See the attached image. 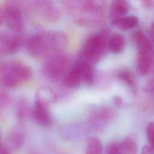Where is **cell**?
<instances>
[{"mask_svg": "<svg viewBox=\"0 0 154 154\" xmlns=\"http://www.w3.org/2000/svg\"><path fill=\"white\" fill-rule=\"evenodd\" d=\"M68 45L69 39L65 33L57 30H48L31 35L26 43V48L29 56L35 58H46L64 52Z\"/></svg>", "mask_w": 154, "mask_h": 154, "instance_id": "6da1fadb", "label": "cell"}, {"mask_svg": "<svg viewBox=\"0 0 154 154\" xmlns=\"http://www.w3.org/2000/svg\"><path fill=\"white\" fill-rule=\"evenodd\" d=\"M63 8L72 20L83 27L95 25L101 20L103 2L94 0H67L61 2Z\"/></svg>", "mask_w": 154, "mask_h": 154, "instance_id": "7a4b0ae2", "label": "cell"}, {"mask_svg": "<svg viewBox=\"0 0 154 154\" xmlns=\"http://www.w3.org/2000/svg\"><path fill=\"white\" fill-rule=\"evenodd\" d=\"M31 67L19 60H7L0 66V85L4 88H16L32 77Z\"/></svg>", "mask_w": 154, "mask_h": 154, "instance_id": "3957f363", "label": "cell"}, {"mask_svg": "<svg viewBox=\"0 0 154 154\" xmlns=\"http://www.w3.org/2000/svg\"><path fill=\"white\" fill-rule=\"evenodd\" d=\"M70 55L65 51L52 55L45 58L42 64V73L54 82L63 79L70 69Z\"/></svg>", "mask_w": 154, "mask_h": 154, "instance_id": "277c9868", "label": "cell"}, {"mask_svg": "<svg viewBox=\"0 0 154 154\" xmlns=\"http://www.w3.org/2000/svg\"><path fill=\"white\" fill-rule=\"evenodd\" d=\"M24 3L26 11L31 12L43 22L53 23L60 19L59 8L52 1L37 0L24 1Z\"/></svg>", "mask_w": 154, "mask_h": 154, "instance_id": "5b68a950", "label": "cell"}, {"mask_svg": "<svg viewBox=\"0 0 154 154\" xmlns=\"http://www.w3.org/2000/svg\"><path fill=\"white\" fill-rule=\"evenodd\" d=\"M5 24L10 31L16 33L22 32L25 28L23 12L25 11L23 2L14 0L3 2Z\"/></svg>", "mask_w": 154, "mask_h": 154, "instance_id": "8992f818", "label": "cell"}, {"mask_svg": "<svg viewBox=\"0 0 154 154\" xmlns=\"http://www.w3.org/2000/svg\"><path fill=\"white\" fill-rule=\"evenodd\" d=\"M105 40L100 34L90 35L85 41L79 60L93 64L102 57L105 50Z\"/></svg>", "mask_w": 154, "mask_h": 154, "instance_id": "52a82bcc", "label": "cell"}, {"mask_svg": "<svg viewBox=\"0 0 154 154\" xmlns=\"http://www.w3.org/2000/svg\"><path fill=\"white\" fill-rule=\"evenodd\" d=\"M22 45V38L11 31H0V55L10 56L17 53Z\"/></svg>", "mask_w": 154, "mask_h": 154, "instance_id": "ba28073f", "label": "cell"}, {"mask_svg": "<svg viewBox=\"0 0 154 154\" xmlns=\"http://www.w3.org/2000/svg\"><path fill=\"white\" fill-rule=\"evenodd\" d=\"M49 106L34 100L31 108V116L35 123L43 127L50 126L53 123V117Z\"/></svg>", "mask_w": 154, "mask_h": 154, "instance_id": "9c48e42d", "label": "cell"}, {"mask_svg": "<svg viewBox=\"0 0 154 154\" xmlns=\"http://www.w3.org/2000/svg\"><path fill=\"white\" fill-rule=\"evenodd\" d=\"M82 82H84L83 73L81 64L77 61L64 77L63 84L67 88H74L78 87Z\"/></svg>", "mask_w": 154, "mask_h": 154, "instance_id": "30bf717a", "label": "cell"}, {"mask_svg": "<svg viewBox=\"0 0 154 154\" xmlns=\"http://www.w3.org/2000/svg\"><path fill=\"white\" fill-rule=\"evenodd\" d=\"M60 134L64 140L76 141L81 137L82 129L80 125L75 122L64 125L60 131Z\"/></svg>", "mask_w": 154, "mask_h": 154, "instance_id": "8fae6325", "label": "cell"}, {"mask_svg": "<svg viewBox=\"0 0 154 154\" xmlns=\"http://www.w3.org/2000/svg\"><path fill=\"white\" fill-rule=\"evenodd\" d=\"M56 100L55 91L49 87L42 86L37 90L34 100L49 106L55 102Z\"/></svg>", "mask_w": 154, "mask_h": 154, "instance_id": "7c38bea8", "label": "cell"}, {"mask_svg": "<svg viewBox=\"0 0 154 154\" xmlns=\"http://www.w3.org/2000/svg\"><path fill=\"white\" fill-rule=\"evenodd\" d=\"M138 23V18L135 16L119 17L114 19L111 24L112 26L122 30H128L132 28Z\"/></svg>", "mask_w": 154, "mask_h": 154, "instance_id": "4fadbf2b", "label": "cell"}, {"mask_svg": "<svg viewBox=\"0 0 154 154\" xmlns=\"http://www.w3.org/2000/svg\"><path fill=\"white\" fill-rule=\"evenodd\" d=\"M25 141L24 134L19 131L11 132L7 137L5 146L9 150H17L22 146Z\"/></svg>", "mask_w": 154, "mask_h": 154, "instance_id": "5bb4252c", "label": "cell"}, {"mask_svg": "<svg viewBox=\"0 0 154 154\" xmlns=\"http://www.w3.org/2000/svg\"><path fill=\"white\" fill-rule=\"evenodd\" d=\"M151 52H138V67L142 75H146L150 68Z\"/></svg>", "mask_w": 154, "mask_h": 154, "instance_id": "9a60e30c", "label": "cell"}, {"mask_svg": "<svg viewBox=\"0 0 154 154\" xmlns=\"http://www.w3.org/2000/svg\"><path fill=\"white\" fill-rule=\"evenodd\" d=\"M125 41L123 36L120 34H114L108 42V48L112 53H119L125 48Z\"/></svg>", "mask_w": 154, "mask_h": 154, "instance_id": "2e32d148", "label": "cell"}, {"mask_svg": "<svg viewBox=\"0 0 154 154\" xmlns=\"http://www.w3.org/2000/svg\"><path fill=\"white\" fill-rule=\"evenodd\" d=\"M103 145L102 141L96 137L88 138L85 149V154H102Z\"/></svg>", "mask_w": 154, "mask_h": 154, "instance_id": "e0dca14e", "label": "cell"}, {"mask_svg": "<svg viewBox=\"0 0 154 154\" xmlns=\"http://www.w3.org/2000/svg\"><path fill=\"white\" fill-rule=\"evenodd\" d=\"M122 154H137L138 145L136 140L132 137H126L120 143Z\"/></svg>", "mask_w": 154, "mask_h": 154, "instance_id": "ac0fdd59", "label": "cell"}, {"mask_svg": "<svg viewBox=\"0 0 154 154\" xmlns=\"http://www.w3.org/2000/svg\"><path fill=\"white\" fill-rule=\"evenodd\" d=\"M138 52H151L152 45L149 38L142 32H138L135 36Z\"/></svg>", "mask_w": 154, "mask_h": 154, "instance_id": "d6986e66", "label": "cell"}, {"mask_svg": "<svg viewBox=\"0 0 154 154\" xmlns=\"http://www.w3.org/2000/svg\"><path fill=\"white\" fill-rule=\"evenodd\" d=\"M16 116L18 119L24 120L28 116H31V109H29V106L28 102L23 99H20L16 105Z\"/></svg>", "mask_w": 154, "mask_h": 154, "instance_id": "ffe728a7", "label": "cell"}, {"mask_svg": "<svg viewBox=\"0 0 154 154\" xmlns=\"http://www.w3.org/2000/svg\"><path fill=\"white\" fill-rule=\"evenodd\" d=\"M129 9V3L124 0H116L112 2L111 11L112 14L123 16L126 14Z\"/></svg>", "mask_w": 154, "mask_h": 154, "instance_id": "44dd1931", "label": "cell"}, {"mask_svg": "<svg viewBox=\"0 0 154 154\" xmlns=\"http://www.w3.org/2000/svg\"><path fill=\"white\" fill-rule=\"evenodd\" d=\"M11 97L9 94L0 85V109H4L10 104Z\"/></svg>", "mask_w": 154, "mask_h": 154, "instance_id": "7402d4cb", "label": "cell"}, {"mask_svg": "<svg viewBox=\"0 0 154 154\" xmlns=\"http://www.w3.org/2000/svg\"><path fill=\"white\" fill-rule=\"evenodd\" d=\"M118 77L129 85H133L134 78L132 73L129 70L127 69L120 70L118 73Z\"/></svg>", "mask_w": 154, "mask_h": 154, "instance_id": "603a6c76", "label": "cell"}, {"mask_svg": "<svg viewBox=\"0 0 154 154\" xmlns=\"http://www.w3.org/2000/svg\"><path fill=\"white\" fill-rule=\"evenodd\" d=\"M105 154H122L120 143L117 141L110 142L106 148Z\"/></svg>", "mask_w": 154, "mask_h": 154, "instance_id": "cb8c5ba5", "label": "cell"}, {"mask_svg": "<svg viewBox=\"0 0 154 154\" xmlns=\"http://www.w3.org/2000/svg\"><path fill=\"white\" fill-rule=\"evenodd\" d=\"M146 136L150 146L154 148V122H150L146 128Z\"/></svg>", "mask_w": 154, "mask_h": 154, "instance_id": "d4e9b609", "label": "cell"}, {"mask_svg": "<svg viewBox=\"0 0 154 154\" xmlns=\"http://www.w3.org/2000/svg\"><path fill=\"white\" fill-rule=\"evenodd\" d=\"M5 24V11L3 3L0 2V26Z\"/></svg>", "mask_w": 154, "mask_h": 154, "instance_id": "484cf974", "label": "cell"}, {"mask_svg": "<svg viewBox=\"0 0 154 154\" xmlns=\"http://www.w3.org/2000/svg\"><path fill=\"white\" fill-rule=\"evenodd\" d=\"M141 154H154V148L149 146H144L142 148Z\"/></svg>", "mask_w": 154, "mask_h": 154, "instance_id": "4316f807", "label": "cell"}, {"mask_svg": "<svg viewBox=\"0 0 154 154\" xmlns=\"http://www.w3.org/2000/svg\"><path fill=\"white\" fill-rule=\"evenodd\" d=\"M143 5L146 8H152L154 7V1L152 0H147L142 1Z\"/></svg>", "mask_w": 154, "mask_h": 154, "instance_id": "83f0119b", "label": "cell"}, {"mask_svg": "<svg viewBox=\"0 0 154 154\" xmlns=\"http://www.w3.org/2000/svg\"><path fill=\"white\" fill-rule=\"evenodd\" d=\"M0 154H10L9 150L5 145H2L0 143Z\"/></svg>", "mask_w": 154, "mask_h": 154, "instance_id": "f1b7e54d", "label": "cell"}, {"mask_svg": "<svg viewBox=\"0 0 154 154\" xmlns=\"http://www.w3.org/2000/svg\"><path fill=\"white\" fill-rule=\"evenodd\" d=\"M150 36L151 38L152 39V40L154 42V22L151 24L150 26Z\"/></svg>", "mask_w": 154, "mask_h": 154, "instance_id": "f546056e", "label": "cell"}]
</instances>
